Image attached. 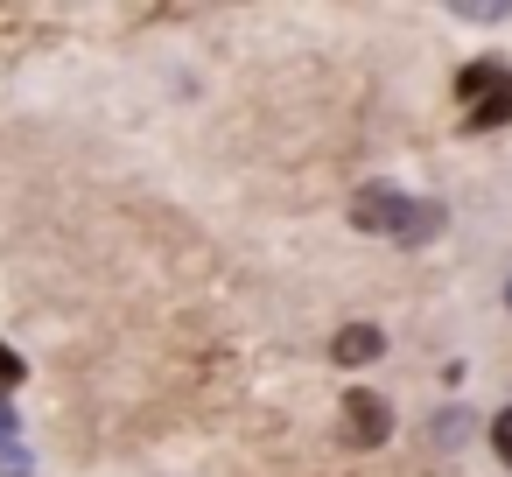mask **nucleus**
Instances as JSON below:
<instances>
[{"mask_svg": "<svg viewBox=\"0 0 512 477\" xmlns=\"http://www.w3.org/2000/svg\"><path fill=\"white\" fill-rule=\"evenodd\" d=\"M379 351H386V337H379L372 323H351V330H337V344H330L337 365H372Z\"/></svg>", "mask_w": 512, "mask_h": 477, "instance_id": "7ed1b4c3", "label": "nucleus"}, {"mask_svg": "<svg viewBox=\"0 0 512 477\" xmlns=\"http://www.w3.org/2000/svg\"><path fill=\"white\" fill-rule=\"evenodd\" d=\"M15 379H22V358H15V351H8V344H0V393H8V386H15Z\"/></svg>", "mask_w": 512, "mask_h": 477, "instance_id": "6e6552de", "label": "nucleus"}, {"mask_svg": "<svg viewBox=\"0 0 512 477\" xmlns=\"http://www.w3.org/2000/svg\"><path fill=\"white\" fill-rule=\"evenodd\" d=\"M505 302H512V288H505Z\"/></svg>", "mask_w": 512, "mask_h": 477, "instance_id": "9d476101", "label": "nucleus"}, {"mask_svg": "<svg viewBox=\"0 0 512 477\" xmlns=\"http://www.w3.org/2000/svg\"><path fill=\"white\" fill-rule=\"evenodd\" d=\"M0 442H15V407H8V393H0Z\"/></svg>", "mask_w": 512, "mask_h": 477, "instance_id": "1a4fd4ad", "label": "nucleus"}, {"mask_svg": "<svg viewBox=\"0 0 512 477\" xmlns=\"http://www.w3.org/2000/svg\"><path fill=\"white\" fill-rule=\"evenodd\" d=\"M0 477H29V456L15 442H0Z\"/></svg>", "mask_w": 512, "mask_h": 477, "instance_id": "423d86ee", "label": "nucleus"}, {"mask_svg": "<svg viewBox=\"0 0 512 477\" xmlns=\"http://www.w3.org/2000/svg\"><path fill=\"white\" fill-rule=\"evenodd\" d=\"M386 435H393V407H386L372 386H351V393H344V442H351V449H379Z\"/></svg>", "mask_w": 512, "mask_h": 477, "instance_id": "f03ea898", "label": "nucleus"}, {"mask_svg": "<svg viewBox=\"0 0 512 477\" xmlns=\"http://www.w3.org/2000/svg\"><path fill=\"white\" fill-rule=\"evenodd\" d=\"M491 442H498V456H505V463H512V407H505V414H498V421H491Z\"/></svg>", "mask_w": 512, "mask_h": 477, "instance_id": "0eeeda50", "label": "nucleus"}, {"mask_svg": "<svg viewBox=\"0 0 512 477\" xmlns=\"http://www.w3.org/2000/svg\"><path fill=\"white\" fill-rule=\"evenodd\" d=\"M351 225L358 232H386V239H435L442 232V211L435 204H414V197H400L386 183H372V190H358Z\"/></svg>", "mask_w": 512, "mask_h": 477, "instance_id": "f257e3e1", "label": "nucleus"}, {"mask_svg": "<svg viewBox=\"0 0 512 477\" xmlns=\"http://www.w3.org/2000/svg\"><path fill=\"white\" fill-rule=\"evenodd\" d=\"M498 120H512V85H505L498 99H484V106H470V127H498Z\"/></svg>", "mask_w": 512, "mask_h": 477, "instance_id": "39448f33", "label": "nucleus"}, {"mask_svg": "<svg viewBox=\"0 0 512 477\" xmlns=\"http://www.w3.org/2000/svg\"><path fill=\"white\" fill-rule=\"evenodd\" d=\"M505 85H512V71H505V64H470V71L456 78V99H463V106H484V99H498Z\"/></svg>", "mask_w": 512, "mask_h": 477, "instance_id": "20e7f679", "label": "nucleus"}]
</instances>
